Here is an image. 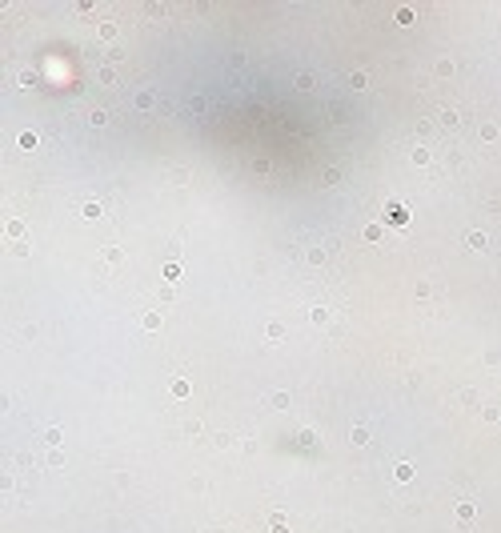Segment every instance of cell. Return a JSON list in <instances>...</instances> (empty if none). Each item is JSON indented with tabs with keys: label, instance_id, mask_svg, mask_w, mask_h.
<instances>
[{
	"label": "cell",
	"instance_id": "cell-1",
	"mask_svg": "<svg viewBox=\"0 0 501 533\" xmlns=\"http://www.w3.org/2000/svg\"><path fill=\"white\" fill-rule=\"evenodd\" d=\"M385 221L389 225H405V221H409V209H405L401 201H385Z\"/></svg>",
	"mask_w": 501,
	"mask_h": 533
},
{
	"label": "cell",
	"instance_id": "cell-2",
	"mask_svg": "<svg viewBox=\"0 0 501 533\" xmlns=\"http://www.w3.org/2000/svg\"><path fill=\"white\" fill-rule=\"evenodd\" d=\"M454 517H457V525H465V530H469V521H473V501H457Z\"/></svg>",
	"mask_w": 501,
	"mask_h": 533
},
{
	"label": "cell",
	"instance_id": "cell-3",
	"mask_svg": "<svg viewBox=\"0 0 501 533\" xmlns=\"http://www.w3.org/2000/svg\"><path fill=\"white\" fill-rule=\"evenodd\" d=\"M153 105H157V93H153V89H140V93H137V109H153Z\"/></svg>",
	"mask_w": 501,
	"mask_h": 533
},
{
	"label": "cell",
	"instance_id": "cell-4",
	"mask_svg": "<svg viewBox=\"0 0 501 533\" xmlns=\"http://www.w3.org/2000/svg\"><path fill=\"white\" fill-rule=\"evenodd\" d=\"M469 249L485 253V249H489V237H485V232H469Z\"/></svg>",
	"mask_w": 501,
	"mask_h": 533
},
{
	"label": "cell",
	"instance_id": "cell-5",
	"mask_svg": "<svg viewBox=\"0 0 501 533\" xmlns=\"http://www.w3.org/2000/svg\"><path fill=\"white\" fill-rule=\"evenodd\" d=\"M349 85H353V89H369V72H353V76H349Z\"/></svg>",
	"mask_w": 501,
	"mask_h": 533
},
{
	"label": "cell",
	"instance_id": "cell-6",
	"mask_svg": "<svg viewBox=\"0 0 501 533\" xmlns=\"http://www.w3.org/2000/svg\"><path fill=\"white\" fill-rule=\"evenodd\" d=\"M393 477H397V481H409V477H413V465H409V461H401L397 469H393Z\"/></svg>",
	"mask_w": 501,
	"mask_h": 533
},
{
	"label": "cell",
	"instance_id": "cell-7",
	"mask_svg": "<svg viewBox=\"0 0 501 533\" xmlns=\"http://www.w3.org/2000/svg\"><path fill=\"white\" fill-rule=\"evenodd\" d=\"M265 337H269V341H281V337H285V325L269 321V329H265Z\"/></svg>",
	"mask_w": 501,
	"mask_h": 533
},
{
	"label": "cell",
	"instance_id": "cell-8",
	"mask_svg": "<svg viewBox=\"0 0 501 533\" xmlns=\"http://www.w3.org/2000/svg\"><path fill=\"white\" fill-rule=\"evenodd\" d=\"M349 437H353V445H369V429H365V425H357Z\"/></svg>",
	"mask_w": 501,
	"mask_h": 533
},
{
	"label": "cell",
	"instance_id": "cell-9",
	"mask_svg": "<svg viewBox=\"0 0 501 533\" xmlns=\"http://www.w3.org/2000/svg\"><path fill=\"white\" fill-rule=\"evenodd\" d=\"M116 36V21H105L100 24V41H113Z\"/></svg>",
	"mask_w": 501,
	"mask_h": 533
},
{
	"label": "cell",
	"instance_id": "cell-10",
	"mask_svg": "<svg viewBox=\"0 0 501 533\" xmlns=\"http://www.w3.org/2000/svg\"><path fill=\"white\" fill-rule=\"evenodd\" d=\"M173 397H189V381H184V377L173 381Z\"/></svg>",
	"mask_w": 501,
	"mask_h": 533
},
{
	"label": "cell",
	"instance_id": "cell-11",
	"mask_svg": "<svg viewBox=\"0 0 501 533\" xmlns=\"http://www.w3.org/2000/svg\"><path fill=\"white\" fill-rule=\"evenodd\" d=\"M81 213H85V221H96V217H100V205H96V201H89Z\"/></svg>",
	"mask_w": 501,
	"mask_h": 533
},
{
	"label": "cell",
	"instance_id": "cell-12",
	"mask_svg": "<svg viewBox=\"0 0 501 533\" xmlns=\"http://www.w3.org/2000/svg\"><path fill=\"white\" fill-rule=\"evenodd\" d=\"M8 237H12V241H21V237H24V225H21V221H8Z\"/></svg>",
	"mask_w": 501,
	"mask_h": 533
},
{
	"label": "cell",
	"instance_id": "cell-13",
	"mask_svg": "<svg viewBox=\"0 0 501 533\" xmlns=\"http://www.w3.org/2000/svg\"><path fill=\"white\" fill-rule=\"evenodd\" d=\"M160 321H164L160 313H145V329H160Z\"/></svg>",
	"mask_w": 501,
	"mask_h": 533
},
{
	"label": "cell",
	"instance_id": "cell-14",
	"mask_svg": "<svg viewBox=\"0 0 501 533\" xmlns=\"http://www.w3.org/2000/svg\"><path fill=\"white\" fill-rule=\"evenodd\" d=\"M437 76H454V61H437Z\"/></svg>",
	"mask_w": 501,
	"mask_h": 533
},
{
	"label": "cell",
	"instance_id": "cell-15",
	"mask_svg": "<svg viewBox=\"0 0 501 533\" xmlns=\"http://www.w3.org/2000/svg\"><path fill=\"white\" fill-rule=\"evenodd\" d=\"M397 24H413V8H397Z\"/></svg>",
	"mask_w": 501,
	"mask_h": 533
},
{
	"label": "cell",
	"instance_id": "cell-16",
	"mask_svg": "<svg viewBox=\"0 0 501 533\" xmlns=\"http://www.w3.org/2000/svg\"><path fill=\"white\" fill-rule=\"evenodd\" d=\"M481 140H498V124H485V129H481Z\"/></svg>",
	"mask_w": 501,
	"mask_h": 533
},
{
	"label": "cell",
	"instance_id": "cell-17",
	"mask_svg": "<svg viewBox=\"0 0 501 533\" xmlns=\"http://www.w3.org/2000/svg\"><path fill=\"white\" fill-rule=\"evenodd\" d=\"M413 164H429V153L425 149H413Z\"/></svg>",
	"mask_w": 501,
	"mask_h": 533
},
{
	"label": "cell",
	"instance_id": "cell-18",
	"mask_svg": "<svg viewBox=\"0 0 501 533\" xmlns=\"http://www.w3.org/2000/svg\"><path fill=\"white\" fill-rule=\"evenodd\" d=\"M313 321L325 325V321H329V309H321V305H317V309H313Z\"/></svg>",
	"mask_w": 501,
	"mask_h": 533
},
{
	"label": "cell",
	"instance_id": "cell-19",
	"mask_svg": "<svg viewBox=\"0 0 501 533\" xmlns=\"http://www.w3.org/2000/svg\"><path fill=\"white\" fill-rule=\"evenodd\" d=\"M501 417V405H489V409H485V421H498Z\"/></svg>",
	"mask_w": 501,
	"mask_h": 533
},
{
	"label": "cell",
	"instance_id": "cell-20",
	"mask_svg": "<svg viewBox=\"0 0 501 533\" xmlns=\"http://www.w3.org/2000/svg\"><path fill=\"white\" fill-rule=\"evenodd\" d=\"M273 533H289V525H285V517H273Z\"/></svg>",
	"mask_w": 501,
	"mask_h": 533
}]
</instances>
